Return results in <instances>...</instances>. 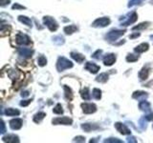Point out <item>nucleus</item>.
<instances>
[{"instance_id":"1","label":"nucleus","mask_w":153,"mask_h":143,"mask_svg":"<svg viewBox=\"0 0 153 143\" xmlns=\"http://www.w3.org/2000/svg\"><path fill=\"white\" fill-rule=\"evenodd\" d=\"M72 67H73V63L70 60H68L67 58H65L63 56L59 57L56 62V69L59 72H62L64 70H66V69L72 68Z\"/></svg>"},{"instance_id":"2","label":"nucleus","mask_w":153,"mask_h":143,"mask_svg":"<svg viewBox=\"0 0 153 143\" xmlns=\"http://www.w3.org/2000/svg\"><path fill=\"white\" fill-rule=\"evenodd\" d=\"M125 33V31L122 30H113L110 31V32L106 34V39H108V41H116L118 38H120L122 36H124V33Z\"/></svg>"},{"instance_id":"3","label":"nucleus","mask_w":153,"mask_h":143,"mask_svg":"<svg viewBox=\"0 0 153 143\" xmlns=\"http://www.w3.org/2000/svg\"><path fill=\"white\" fill-rule=\"evenodd\" d=\"M43 22L44 24L48 27V29L51 31V32H55V31L57 30L59 28V25L56 22V20L54 18H52L51 16H45L43 17Z\"/></svg>"},{"instance_id":"4","label":"nucleus","mask_w":153,"mask_h":143,"mask_svg":"<svg viewBox=\"0 0 153 143\" xmlns=\"http://www.w3.org/2000/svg\"><path fill=\"white\" fill-rule=\"evenodd\" d=\"M15 40H16V43L19 45H28L31 43L30 37L25 33H19L16 34V37H15Z\"/></svg>"},{"instance_id":"5","label":"nucleus","mask_w":153,"mask_h":143,"mask_svg":"<svg viewBox=\"0 0 153 143\" xmlns=\"http://www.w3.org/2000/svg\"><path fill=\"white\" fill-rule=\"evenodd\" d=\"M73 123V120L71 118H69L67 117H57L53 119V124L57 125V124H60V125H71Z\"/></svg>"},{"instance_id":"6","label":"nucleus","mask_w":153,"mask_h":143,"mask_svg":"<svg viewBox=\"0 0 153 143\" xmlns=\"http://www.w3.org/2000/svg\"><path fill=\"white\" fill-rule=\"evenodd\" d=\"M110 23V19L108 17H101L98 18L93 22V27H105Z\"/></svg>"},{"instance_id":"7","label":"nucleus","mask_w":153,"mask_h":143,"mask_svg":"<svg viewBox=\"0 0 153 143\" xmlns=\"http://www.w3.org/2000/svg\"><path fill=\"white\" fill-rule=\"evenodd\" d=\"M82 108L85 114H93L97 111V106L92 103H83L82 104Z\"/></svg>"},{"instance_id":"8","label":"nucleus","mask_w":153,"mask_h":143,"mask_svg":"<svg viewBox=\"0 0 153 143\" xmlns=\"http://www.w3.org/2000/svg\"><path fill=\"white\" fill-rule=\"evenodd\" d=\"M115 127H116V129L118 130V132H120L122 134H125L126 136V134H131V131H130L124 124H122V123L117 122L116 124H115Z\"/></svg>"},{"instance_id":"9","label":"nucleus","mask_w":153,"mask_h":143,"mask_svg":"<svg viewBox=\"0 0 153 143\" xmlns=\"http://www.w3.org/2000/svg\"><path fill=\"white\" fill-rule=\"evenodd\" d=\"M116 61V55L114 53H109V55H106L103 58V63H104L105 66H111L113 65Z\"/></svg>"},{"instance_id":"10","label":"nucleus","mask_w":153,"mask_h":143,"mask_svg":"<svg viewBox=\"0 0 153 143\" xmlns=\"http://www.w3.org/2000/svg\"><path fill=\"white\" fill-rule=\"evenodd\" d=\"M23 121L20 118H14L10 121V126L13 130H19L22 127Z\"/></svg>"},{"instance_id":"11","label":"nucleus","mask_w":153,"mask_h":143,"mask_svg":"<svg viewBox=\"0 0 153 143\" xmlns=\"http://www.w3.org/2000/svg\"><path fill=\"white\" fill-rule=\"evenodd\" d=\"M18 53H19V55L29 58V57H31L33 55L34 51L33 50H31V49H28V48H19L18 49Z\"/></svg>"},{"instance_id":"12","label":"nucleus","mask_w":153,"mask_h":143,"mask_svg":"<svg viewBox=\"0 0 153 143\" xmlns=\"http://www.w3.org/2000/svg\"><path fill=\"white\" fill-rule=\"evenodd\" d=\"M85 69L87 71H89L93 73H97L99 71V67L97 64H95L93 62H87L85 65Z\"/></svg>"},{"instance_id":"13","label":"nucleus","mask_w":153,"mask_h":143,"mask_svg":"<svg viewBox=\"0 0 153 143\" xmlns=\"http://www.w3.org/2000/svg\"><path fill=\"white\" fill-rule=\"evenodd\" d=\"M2 140L4 142H10V143H14V142H19V138L15 134H8L2 137Z\"/></svg>"},{"instance_id":"14","label":"nucleus","mask_w":153,"mask_h":143,"mask_svg":"<svg viewBox=\"0 0 153 143\" xmlns=\"http://www.w3.org/2000/svg\"><path fill=\"white\" fill-rule=\"evenodd\" d=\"M82 130H84L85 132H91V131H95L99 129V126L96 125V124H90V123H85V124L82 125Z\"/></svg>"},{"instance_id":"15","label":"nucleus","mask_w":153,"mask_h":143,"mask_svg":"<svg viewBox=\"0 0 153 143\" xmlns=\"http://www.w3.org/2000/svg\"><path fill=\"white\" fill-rule=\"evenodd\" d=\"M137 18H138V15H137V14H136V13H133L131 15H130V17L127 19V20H126L125 22H124V23H122V26H124V27H126V26L131 25V24H133V23H135V22H136Z\"/></svg>"},{"instance_id":"16","label":"nucleus","mask_w":153,"mask_h":143,"mask_svg":"<svg viewBox=\"0 0 153 143\" xmlns=\"http://www.w3.org/2000/svg\"><path fill=\"white\" fill-rule=\"evenodd\" d=\"M147 97V94L145 92H135L133 94V98L138 99V100H144Z\"/></svg>"},{"instance_id":"17","label":"nucleus","mask_w":153,"mask_h":143,"mask_svg":"<svg viewBox=\"0 0 153 143\" xmlns=\"http://www.w3.org/2000/svg\"><path fill=\"white\" fill-rule=\"evenodd\" d=\"M148 75H149V69L147 67H144L139 73V77L141 80H145L148 77Z\"/></svg>"},{"instance_id":"18","label":"nucleus","mask_w":153,"mask_h":143,"mask_svg":"<svg viewBox=\"0 0 153 143\" xmlns=\"http://www.w3.org/2000/svg\"><path fill=\"white\" fill-rule=\"evenodd\" d=\"M71 56H72V58H74L76 62H79V63L83 62L84 59H85L84 55H80V53H71Z\"/></svg>"},{"instance_id":"19","label":"nucleus","mask_w":153,"mask_h":143,"mask_svg":"<svg viewBox=\"0 0 153 143\" xmlns=\"http://www.w3.org/2000/svg\"><path fill=\"white\" fill-rule=\"evenodd\" d=\"M18 20L20 21L21 23H23V24L27 25L28 27H32L33 26V23H32V20L27 17V16H23V15H20V16H18Z\"/></svg>"},{"instance_id":"20","label":"nucleus","mask_w":153,"mask_h":143,"mask_svg":"<svg viewBox=\"0 0 153 143\" xmlns=\"http://www.w3.org/2000/svg\"><path fill=\"white\" fill-rule=\"evenodd\" d=\"M78 31V27L75 25H69L64 28V33L66 34H72Z\"/></svg>"},{"instance_id":"21","label":"nucleus","mask_w":153,"mask_h":143,"mask_svg":"<svg viewBox=\"0 0 153 143\" xmlns=\"http://www.w3.org/2000/svg\"><path fill=\"white\" fill-rule=\"evenodd\" d=\"M148 44L147 43H142L141 45H139L138 47L135 48V52L138 53H144L145 51H147L148 50Z\"/></svg>"},{"instance_id":"22","label":"nucleus","mask_w":153,"mask_h":143,"mask_svg":"<svg viewBox=\"0 0 153 143\" xmlns=\"http://www.w3.org/2000/svg\"><path fill=\"white\" fill-rule=\"evenodd\" d=\"M63 89H64V92H65V98H66L67 100H72V98H73L72 90L68 86H66V85H64Z\"/></svg>"},{"instance_id":"23","label":"nucleus","mask_w":153,"mask_h":143,"mask_svg":"<svg viewBox=\"0 0 153 143\" xmlns=\"http://www.w3.org/2000/svg\"><path fill=\"white\" fill-rule=\"evenodd\" d=\"M5 114L8 115V117H14V115H19L20 112L18 110L13 109V108H9V109L5 110Z\"/></svg>"},{"instance_id":"24","label":"nucleus","mask_w":153,"mask_h":143,"mask_svg":"<svg viewBox=\"0 0 153 143\" xmlns=\"http://www.w3.org/2000/svg\"><path fill=\"white\" fill-rule=\"evenodd\" d=\"M139 107L142 111H147L148 112L149 110H150V104H149L147 101H145V100H142L139 104Z\"/></svg>"},{"instance_id":"25","label":"nucleus","mask_w":153,"mask_h":143,"mask_svg":"<svg viewBox=\"0 0 153 143\" xmlns=\"http://www.w3.org/2000/svg\"><path fill=\"white\" fill-rule=\"evenodd\" d=\"M45 117H46V114L45 113H43V112H39V113H37L34 117V121L36 122V123H39Z\"/></svg>"},{"instance_id":"26","label":"nucleus","mask_w":153,"mask_h":143,"mask_svg":"<svg viewBox=\"0 0 153 143\" xmlns=\"http://www.w3.org/2000/svg\"><path fill=\"white\" fill-rule=\"evenodd\" d=\"M96 80H97L98 82L104 83V82H106L107 80H108V75H107L106 73H102L97 77V78H96Z\"/></svg>"},{"instance_id":"27","label":"nucleus","mask_w":153,"mask_h":143,"mask_svg":"<svg viewBox=\"0 0 153 143\" xmlns=\"http://www.w3.org/2000/svg\"><path fill=\"white\" fill-rule=\"evenodd\" d=\"M150 24V23L149 22H144V23H141V24H139L138 26H135V27H133L132 28V30L133 31H136V30H138V31H140V30H144V29H147V27H148V25Z\"/></svg>"},{"instance_id":"28","label":"nucleus","mask_w":153,"mask_h":143,"mask_svg":"<svg viewBox=\"0 0 153 143\" xmlns=\"http://www.w3.org/2000/svg\"><path fill=\"white\" fill-rule=\"evenodd\" d=\"M82 97L84 100H89L90 99V94H89V89L84 88L82 91Z\"/></svg>"},{"instance_id":"29","label":"nucleus","mask_w":153,"mask_h":143,"mask_svg":"<svg viewBox=\"0 0 153 143\" xmlns=\"http://www.w3.org/2000/svg\"><path fill=\"white\" fill-rule=\"evenodd\" d=\"M37 63H38L39 66L43 67V66H45L46 64H47V59H46V57L44 55H39L38 56V58H37Z\"/></svg>"},{"instance_id":"30","label":"nucleus","mask_w":153,"mask_h":143,"mask_svg":"<svg viewBox=\"0 0 153 143\" xmlns=\"http://www.w3.org/2000/svg\"><path fill=\"white\" fill-rule=\"evenodd\" d=\"M139 59V55H128L126 56V61L127 62H135Z\"/></svg>"},{"instance_id":"31","label":"nucleus","mask_w":153,"mask_h":143,"mask_svg":"<svg viewBox=\"0 0 153 143\" xmlns=\"http://www.w3.org/2000/svg\"><path fill=\"white\" fill-rule=\"evenodd\" d=\"M53 112L56 115H61L63 113V110H62V107H61L60 104H56V107L53 109Z\"/></svg>"},{"instance_id":"32","label":"nucleus","mask_w":153,"mask_h":143,"mask_svg":"<svg viewBox=\"0 0 153 143\" xmlns=\"http://www.w3.org/2000/svg\"><path fill=\"white\" fill-rule=\"evenodd\" d=\"M93 96L96 99H101L102 97V92L99 89H94L93 90Z\"/></svg>"},{"instance_id":"33","label":"nucleus","mask_w":153,"mask_h":143,"mask_svg":"<svg viewBox=\"0 0 153 143\" xmlns=\"http://www.w3.org/2000/svg\"><path fill=\"white\" fill-rule=\"evenodd\" d=\"M54 42L56 44H63L64 43V39H63V37H60V36H56V37H54Z\"/></svg>"},{"instance_id":"34","label":"nucleus","mask_w":153,"mask_h":143,"mask_svg":"<svg viewBox=\"0 0 153 143\" xmlns=\"http://www.w3.org/2000/svg\"><path fill=\"white\" fill-rule=\"evenodd\" d=\"M145 120H147V119H145V117H142L140 119V121H139L140 126L142 127V129H143V130H144L145 128H147V122H145Z\"/></svg>"},{"instance_id":"35","label":"nucleus","mask_w":153,"mask_h":143,"mask_svg":"<svg viewBox=\"0 0 153 143\" xmlns=\"http://www.w3.org/2000/svg\"><path fill=\"white\" fill-rule=\"evenodd\" d=\"M143 1H144V0H130V2L128 3V7H132V6L138 5V4H141Z\"/></svg>"},{"instance_id":"36","label":"nucleus","mask_w":153,"mask_h":143,"mask_svg":"<svg viewBox=\"0 0 153 143\" xmlns=\"http://www.w3.org/2000/svg\"><path fill=\"white\" fill-rule=\"evenodd\" d=\"M104 142H109V143H122V141L118 139V138H107L106 140H104Z\"/></svg>"},{"instance_id":"37","label":"nucleus","mask_w":153,"mask_h":143,"mask_svg":"<svg viewBox=\"0 0 153 143\" xmlns=\"http://www.w3.org/2000/svg\"><path fill=\"white\" fill-rule=\"evenodd\" d=\"M101 53H102V50H98L97 52L93 53L92 57H94V58H96V59H99V57H101Z\"/></svg>"},{"instance_id":"38","label":"nucleus","mask_w":153,"mask_h":143,"mask_svg":"<svg viewBox=\"0 0 153 143\" xmlns=\"http://www.w3.org/2000/svg\"><path fill=\"white\" fill-rule=\"evenodd\" d=\"M24 9H25L24 6L19 5L17 3H15L14 5H13V10H24Z\"/></svg>"},{"instance_id":"39","label":"nucleus","mask_w":153,"mask_h":143,"mask_svg":"<svg viewBox=\"0 0 153 143\" xmlns=\"http://www.w3.org/2000/svg\"><path fill=\"white\" fill-rule=\"evenodd\" d=\"M74 141H76V142H84L85 141V137H76L74 138Z\"/></svg>"},{"instance_id":"40","label":"nucleus","mask_w":153,"mask_h":143,"mask_svg":"<svg viewBox=\"0 0 153 143\" xmlns=\"http://www.w3.org/2000/svg\"><path fill=\"white\" fill-rule=\"evenodd\" d=\"M31 102H32V100H31V99H29V100H24V101L20 102V105H21V106H23V107H24V106H27V105H29V104H30Z\"/></svg>"},{"instance_id":"41","label":"nucleus","mask_w":153,"mask_h":143,"mask_svg":"<svg viewBox=\"0 0 153 143\" xmlns=\"http://www.w3.org/2000/svg\"><path fill=\"white\" fill-rule=\"evenodd\" d=\"M145 119H147V121H153V114H149L147 115H145Z\"/></svg>"},{"instance_id":"42","label":"nucleus","mask_w":153,"mask_h":143,"mask_svg":"<svg viewBox=\"0 0 153 143\" xmlns=\"http://www.w3.org/2000/svg\"><path fill=\"white\" fill-rule=\"evenodd\" d=\"M10 1H11V0H0V5H1L2 7L6 6V5H8V4L10 3Z\"/></svg>"},{"instance_id":"43","label":"nucleus","mask_w":153,"mask_h":143,"mask_svg":"<svg viewBox=\"0 0 153 143\" xmlns=\"http://www.w3.org/2000/svg\"><path fill=\"white\" fill-rule=\"evenodd\" d=\"M5 132H6L5 124H4V121L1 120V131H0V133H1V134H5Z\"/></svg>"},{"instance_id":"44","label":"nucleus","mask_w":153,"mask_h":143,"mask_svg":"<svg viewBox=\"0 0 153 143\" xmlns=\"http://www.w3.org/2000/svg\"><path fill=\"white\" fill-rule=\"evenodd\" d=\"M29 95V92L28 91H25V92H22V94H21V96L22 97H27V96Z\"/></svg>"},{"instance_id":"45","label":"nucleus","mask_w":153,"mask_h":143,"mask_svg":"<svg viewBox=\"0 0 153 143\" xmlns=\"http://www.w3.org/2000/svg\"><path fill=\"white\" fill-rule=\"evenodd\" d=\"M127 141H128V142H137V140L135 139V137H128V138H127Z\"/></svg>"},{"instance_id":"46","label":"nucleus","mask_w":153,"mask_h":143,"mask_svg":"<svg viewBox=\"0 0 153 143\" xmlns=\"http://www.w3.org/2000/svg\"><path fill=\"white\" fill-rule=\"evenodd\" d=\"M138 36H140V33H134V34H132V36H130L129 37L131 38V39H133V38H135V37H138Z\"/></svg>"},{"instance_id":"47","label":"nucleus","mask_w":153,"mask_h":143,"mask_svg":"<svg viewBox=\"0 0 153 143\" xmlns=\"http://www.w3.org/2000/svg\"><path fill=\"white\" fill-rule=\"evenodd\" d=\"M150 2H151V4H153V0H151V1H150Z\"/></svg>"}]
</instances>
